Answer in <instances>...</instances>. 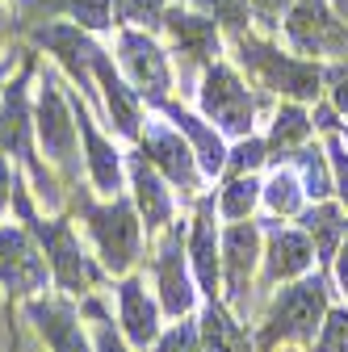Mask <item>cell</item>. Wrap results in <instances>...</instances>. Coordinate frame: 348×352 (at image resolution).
Instances as JSON below:
<instances>
[{
    "instance_id": "19",
    "label": "cell",
    "mask_w": 348,
    "mask_h": 352,
    "mask_svg": "<svg viewBox=\"0 0 348 352\" xmlns=\"http://www.w3.org/2000/svg\"><path fill=\"white\" fill-rule=\"evenodd\" d=\"M76 126H80V147H84V168H89V181L97 193L105 197H118L126 189V155L97 130V122L89 118V109H84L76 101Z\"/></svg>"
},
{
    "instance_id": "35",
    "label": "cell",
    "mask_w": 348,
    "mask_h": 352,
    "mask_svg": "<svg viewBox=\"0 0 348 352\" xmlns=\"http://www.w3.org/2000/svg\"><path fill=\"white\" fill-rule=\"evenodd\" d=\"M311 352H348V311H327Z\"/></svg>"
},
{
    "instance_id": "21",
    "label": "cell",
    "mask_w": 348,
    "mask_h": 352,
    "mask_svg": "<svg viewBox=\"0 0 348 352\" xmlns=\"http://www.w3.org/2000/svg\"><path fill=\"white\" fill-rule=\"evenodd\" d=\"M155 109H160V118H168V122L189 139V147H193V155H197V164H202V176L227 172V143H223V130H219V126L206 122V118L193 113V109H185V105H177V101H168V97L155 101Z\"/></svg>"
},
{
    "instance_id": "23",
    "label": "cell",
    "mask_w": 348,
    "mask_h": 352,
    "mask_svg": "<svg viewBox=\"0 0 348 352\" xmlns=\"http://www.w3.org/2000/svg\"><path fill=\"white\" fill-rule=\"evenodd\" d=\"M302 231L311 235L315 256H319L323 264H331L336 252H340V243H344V235H348L344 210L331 206V201H315V210H302Z\"/></svg>"
},
{
    "instance_id": "28",
    "label": "cell",
    "mask_w": 348,
    "mask_h": 352,
    "mask_svg": "<svg viewBox=\"0 0 348 352\" xmlns=\"http://www.w3.org/2000/svg\"><path fill=\"white\" fill-rule=\"evenodd\" d=\"M290 160L298 164V181H302V189H307V197H315V201H327V193L336 189L331 185V164H327V155L315 147H298V151H290Z\"/></svg>"
},
{
    "instance_id": "33",
    "label": "cell",
    "mask_w": 348,
    "mask_h": 352,
    "mask_svg": "<svg viewBox=\"0 0 348 352\" xmlns=\"http://www.w3.org/2000/svg\"><path fill=\"white\" fill-rule=\"evenodd\" d=\"M265 160H269V143L248 135V139H239V143L227 151V172H231V176H243V172H256Z\"/></svg>"
},
{
    "instance_id": "2",
    "label": "cell",
    "mask_w": 348,
    "mask_h": 352,
    "mask_svg": "<svg viewBox=\"0 0 348 352\" xmlns=\"http://www.w3.org/2000/svg\"><path fill=\"white\" fill-rule=\"evenodd\" d=\"M80 214H84V227L93 235V248L101 256V269L113 277H126L139 260V243H143V218L135 210L130 197H105L93 201L89 193H80Z\"/></svg>"
},
{
    "instance_id": "22",
    "label": "cell",
    "mask_w": 348,
    "mask_h": 352,
    "mask_svg": "<svg viewBox=\"0 0 348 352\" xmlns=\"http://www.w3.org/2000/svg\"><path fill=\"white\" fill-rule=\"evenodd\" d=\"M311 260H315V243L307 231H294V227H269L265 235V281L277 285V281H298L311 273Z\"/></svg>"
},
{
    "instance_id": "16",
    "label": "cell",
    "mask_w": 348,
    "mask_h": 352,
    "mask_svg": "<svg viewBox=\"0 0 348 352\" xmlns=\"http://www.w3.org/2000/svg\"><path fill=\"white\" fill-rule=\"evenodd\" d=\"M25 315L47 352H93V340L80 323V311L72 306V294L67 298L34 294V298H25Z\"/></svg>"
},
{
    "instance_id": "20",
    "label": "cell",
    "mask_w": 348,
    "mask_h": 352,
    "mask_svg": "<svg viewBox=\"0 0 348 352\" xmlns=\"http://www.w3.org/2000/svg\"><path fill=\"white\" fill-rule=\"evenodd\" d=\"M160 315H164V306H160V298L147 294L143 277H130L126 273L118 281V327L130 340V348H143L147 352L160 340Z\"/></svg>"
},
{
    "instance_id": "27",
    "label": "cell",
    "mask_w": 348,
    "mask_h": 352,
    "mask_svg": "<svg viewBox=\"0 0 348 352\" xmlns=\"http://www.w3.org/2000/svg\"><path fill=\"white\" fill-rule=\"evenodd\" d=\"M260 185L256 172H243V176H231V181L223 185L219 193V218H227V223H243V218H252V210L260 206Z\"/></svg>"
},
{
    "instance_id": "41",
    "label": "cell",
    "mask_w": 348,
    "mask_h": 352,
    "mask_svg": "<svg viewBox=\"0 0 348 352\" xmlns=\"http://www.w3.org/2000/svg\"><path fill=\"white\" fill-rule=\"evenodd\" d=\"M9 67H13L9 59H5V63H0V93H5V76H9Z\"/></svg>"
},
{
    "instance_id": "30",
    "label": "cell",
    "mask_w": 348,
    "mask_h": 352,
    "mask_svg": "<svg viewBox=\"0 0 348 352\" xmlns=\"http://www.w3.org/2000/svg\"><path fill=\"white\" fill-rule=\"evenodd\" d=\"M189 9L206 13L210 21H219L223 30H243L252 21V0H189Z\"/></svg>"
},
{
    "instance_id": "1",
    "label": "cell",
    "mask_w": 348,
    "mask_h": 352,
    "mask_svg": "<svg viewBox=\"0 0 348 352\" xmlns=\"http://www.w3.org/2000/svg\"><path fill=\"white\" fill-rule=\"evenodd\" d=\"M13 210L21 214V223L34 231V239L42 243V252H47V264H51V281L63 289V294H89L93 281L101 277V269L93 264V256L80 248V235L72 231L67 218H38L30 197H25V185L17 181V193H13Z\"/></svg>"
},
{
    "instance_id": "12",
    "label": "cell",
    "mask_w": 348,
    "mask_h": 352,
    "mask_svg": "<svg viewBox=\"0 0 348 352\" xmlns=\"http://www.w3.org/2000/svg\"><path fill=\"white\" fill-rule=\"evenodd\" d=\"M139 151L160 168V176L172 185V189H181V193H197L202 185V164L189 147V139L181 135L177 126H172L168 118L164 122H147L143 126V135H139Z\"/></svg>"
},
{
    "instance_id": "36",
    "label": "cell",
    "mask_w": 348,
    "mask_h": 352,
    "mask_svg": "<svg viewBox=\"0 0 348 352\" xmlns=\"http://www.w3.org/2000/svg\"><path fill=\"white\" fill-rule=\"evenodd\" d=\"M327 164H331V185H336L340 201L348 206V147H344V139L336 130L327 135Z\"/></svg>"
},
{
    "instance_id": "37",
    "label": "cell",
    "mask_w": 348,
    "mask_h": 352,
    "mask_svg": "<svg viewBox=\"0 0 348 352\" xmlns=\"http://www.w3.org/2000/svg\"><path fill=\"white\" fill-rule=\"evenodd\" d=\"M17 181H21V176L13 172L9 155L0 151V218H5V214L13 210V193H17Z\"/></svg>"
},
{
    "instance_id": "34",
    "label": "cell",
    "mask_w": 348,
    "mask_h": 352,
    "mask_svg": "<svg viewBox=\"0 0 348 352\" xmlns=\"http://www.w3.org/2000/svg\"><path fill=\"white\" fill-rule=\"evenodd\" d=\"M151 352H202V331H197V323H189V315H185L177 327L160 331V340L151 344Z\"/></svg>"
},
{
    "instance_id": "38",
    "label": "cell",
    "mask_w": 348,
    "mask_h": 352,
    "mask_svg": "<svg viewBox=\"0 0 348 352\" xmlns=\"http://www.w3.org/2000/svg\"><path fill=\"white\" fill-rule=\"evenodd\" d=\"M323 80H327V88H331V101H336V109H344V113H348V63H336V67H327V72H323Z\"/></svg>"
},
{
    "instance_id": "10",
    "label": "cell",
    "mask_w": 348,
    "mask_h": 352,
    "mask_svg": "<svg viewBox=\"0 0 348 352\" xmlns=\"http://www.w3.org/2000/svg\"><path fill=\"white\" fill-rule=\"evenodd\" d=\"M197 277L189 269V248H185V227H168L160 239V256H155V298L164 306V315L185 319L197 306Z\"/></svg>"
},
{
    "instance_id": "31",
    "label": "cell",
    "mask_w": 348,
    "mask_h": 352,
    "mask_svg": "<svg viewBox=\"0 0 348 352\" xmlns=\"http://www.w3.org/2000/svg\"><path fill=\"white\" fill-rule=\"evenodd\" d=\"M80 311L93 319V352H130V340L122 336V327H113V319L101 315L97 302H84Z\"/></svg>"
},
{
    "instance_id": "40",
    "label": "cell",
    "mask_w": 348,
    "mask_h": 352,
    "mask_svg": "<svg viewBox=\"0 0 348 352\" xmlns=\"http://www.w3.org/2000/svg\"><path fill=\"white\" fill-rule=\"evenodd\" d=\"M336 285H340V294L348 298V235H344V243H340V252H336Z\"/></svg>"
},
{
    "instance_id": "4",
    "label": "cell",
    "mask_w": 348,
    "mask_h": 352,
    "mask_svg": "<svg viewBox=\"0 0 348 352\" xmlns=\"http://www.w3.org/2000/svg\"><path fill=\"white\" fill-rule=\"evenodd\" d=\"M34 135L42 155L51 160V168L67 181L80 176V126H76V105L67 101V93L59 88L55 76H42L38 97H34Z\"/></svg>"
},
{
    "instance_id": "24",
    "label": "cell",
    "mask_w": 348,
    "mask_h": 352,
    "mask_svg": "<svg viewBox=\"0 0 348 352\" xmlns=\"http://www.w3.org/2000/svg\"><path fill=\"white\" fill-rule=\"evenodd\" d=\"M25 9H38V13H63L72 25L89 30V34H105L113 25V0H25Z\"/></svg>"
},
{
    "instance_id": "17",
    "label": "cell",
    "mask_w": 348,
    "mask_h": 352,
    "mask_svg": "<svg viewBox=\"0 0 348 352\" xmlns=\"http://www.w3.org/2000/svg\"><path fill=\"white\" fill-rule=\"evenodd\" d=\"M285 34L302 55H327L348 42V25L331 17L327 0H294L285 13Z\"/></svg>"
},
{
    "instance_id": "26",
    "label": "cell",
    "mask_w": 348,
    "mask_h": 352,
    "mask_svg": "<svg viewBox=\"0 0 348 352\" xmlns=\"http://www.w3.org/2000/svg\"><path fill=\"white\" fill-rule=\"evenodd\" d=\"M311 113L302 109V101H285L277 113H273V130H269V155H290L298 147H307L311 139Z\"/></svg>"
},
{
    "instance_id": "15",
    "label": "cell",
    "mask_w": 348,
    "mask_h": 352,
    "mask_svg": "<svg viewBox=\"0 0 348 352\" xmlns=\"http://www.w3.org/2000/svg\"><path fill=\"white\" fill-rule=\"evenodd\" d=\"M185 248H189V269L197 277V289L210 302H223V227L214 223V201L210 197H202L197 210H193Z\"/></svg>"
},
{
    "instance_id": "25",
    "label": "cell",
    "mask_w": 348,
    "mask_h": 352,
    "mask_svg": "<svg viewBox=\"0 0 348 352\" xmlns=\"http://www.w3.org/2000/svg\"><path fill=\"white\" fill-rule=\"evenodd\" d=\"M197 331H202V352H252L248 331L239 327V319L227 315L223 302H210L206 306Z\"/></svg>"
},
{
    "instance_id": "6",
    "label": "cell",
    "mask_w": 348,
    "mask_h": 352,
    "mask_svg": "<svg viewBox=\"0 0 348 352\" xmlns=\"http://www.w3.org/2000/svg\"><path fill=\"white\" fill-rule=\"evenodd\" d=\"M34 139L38 135H34V109H30V97H25V76H17L13 84H5V93H0V151L21 160V168L30 172V181H34L38 201L55 206L59 201V193H55V172L38 164Z\"/></svg>"
},
{
    "instance_id": "7",
    "label": "cell",
    "mask_w": 348,
    "mask_h": 352,
    "mask_svg": "<svg viewBox=\"0 0 348 352\" xmlns=\"http://www.w3.org/2000/svg\"><path fill=\"white\" fill-rule=\"evenodd\" d=\"M235 51H239V63L256 76V84L273 88V93H285L290 101H315L319 97L323 72L315 63L281 55L277 47H269V42H260V38H248L243 30L235 34Z\"/></svg>"
},
{
    "instance_id": "3",
    "label": "cell",
    "mask_w": 348,
    "mask_h": 352,
    "mask_svg": "<svg viewBox=\"0 0 348 352\" xmlns=\"http://www.w3.org/2000/svg\"><path fill=\"white\" fill-rule=\"evenodd\" d=\"M327 315V285L323 277H298L285 285L265 311V323L256 331L260 348H277V344H302L323 327Z\"/></svg>"
},
{
    "instance_id": "32",
    "label": "cell",
    "mask_w": 348,
    "mask_h": 352,
    "mask_svg": "<svg viewBox=\"0 0 348 352\" xmlns=\"http://www.w3.org/2000/svg\"><path fill=\"white\" fill-rule=\"evenodd\" d=\"M168 0H113V17L122 25H160Z\"/></svg>"
},
{
    "instance_id": "18",
    "label": "cell",
    "mask_w": 348,
    "mask_h": 352,
    "mask_svg": "<svg viewBox=\"0 0 348 352\" xmlns=\"http://www.w3.org/2000/svg\"><path fill=\"white\" fill-rule=\"evenodd\" d=\"M126 189L130 201H135L139 218L147 231H168L172 227V185L160 176V168L143 155V151H130L126 155Z\"/></svg>"
},
{
    "instance_id": "9",
    "label": "cell",
    "mask_w": 348,
    "mask_h": 352,
    "mask_svg": "<svg viewBox=\"0 0 348 352\" xmlns=\"http://www.w3.org/2000/svg\"><path fill=\"white\" fill-rule=\"evenodd\" d=\"M51 264L30 227H0V289L17 298L47 294Z\"/></svg>"
},
{
    "instance_id": "39",
    "label": "cell",
    "mask_w": 348,
    "mask_h": 352,
    "mask_svg": "<svg viewBox=\"0 0 348 352\" xmlns=\"http://www.w3.org/2000/svg\"><path fill=\"white\" fill-rule=\"evenodd\" d=\"M290 5H294V0H252V13H256V17H265V21L273 25V17L290 13Z\"/></svg>"
},
{
    "instance_id": "5",
    "label": "cell",
    "mask_w": 348,
    "mask_h": 352,
    "mask_svg": "<svg viewBox=\"0 0 348 352\" xmlns=\"http://www.w3.org/2000/svg\"><path fill=\"white\" fill-rule=\"evenodd\" d=\"M197 109H202L206 122H214V126H219L223 135H231V139H248V135H252L256 97H252L248 80H243L231 63H223V59H214V63L202 72Z\"/></svg>"
},
{
    "instance_id": "29",
    "label": "cell",
    "mask_w": 348,
    "mask_h": 352,
    "mask_svg": "<svg viewBox=\"0 0 348 352\" xmlns=\"http://www.w3.org/2000/svg\"><path fill=\"white\" fill-rule=\"evenodd\" d=\"M260 201H265L273 214L290 218V214H302V201H307V189H302L298 172H273L265 189H260Z\"/></svg>"
},
{
    "instance_id": "14",
    "label": "cell",
    "mask_w": 348,
    "mask_h": 352,
    "mask_svg": "<svg viewBox=\"0 0 348 352\" xmlns=\"http://www.w3.org/2000/svg\"><path fill=\"white\" fill-rule=\"evenodd\" d=\"M260 256H265V239H260L256 223H227L223 227V298L243 311V302L252 294V277L260 269Z\"/></svg>"
},
{
    "instance_id": "8",
    "label": "cell",
    "mask_w": 348,
    "mask_h": 352,
    "mask_svg": "<svg viewBox=\"0 0 348 352\" xmlns=\"http://www.w3.org/2000/svg\"><path fill=\"white\" fill-rule=\"evenodd\" d=\"M118 72L126 76V84L135 88L143 101H164L168 88H172V67H168V51L147 34L126 25L118 34Z\"/></svg>"
},
{
    "instance_id": "11",
    "label": "cell",
    "mask_w": 348,
    "mask_h": 352,
    "mask_svg": "<svg viewBox=\"0 0 348 352\" xmlns=\"http://www.w3.org/2000/svg\"><path fill=\"white\" fill-rule=\"evenodd\" d=\"M160 30L168 38V47L177 59H185V67H210L223 55V25L210 21L206 13L189 9V5H168L160 17Z\"/></svg>"
},
{
    "instance_id": "13",
    "label": "cell",
    "mask_w": 348,
    "mask_h": 352,
    "mask_svg": "<svg viewBox=\"0 0 348 352\" xmlns=\"http://www.w3.org/2000/svg\"><path fill=\"white\" fill-rule=\"evenodd\" d=\"M89 72H93V84L101 88V97H105V113H109V126L118 130L122 139L130 143H139L143 135V97L135 93V88L126 84V76L118 72V63L93 42V51H89Z\"/></svg>"
}]
</instances>
